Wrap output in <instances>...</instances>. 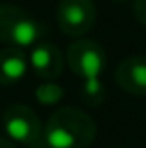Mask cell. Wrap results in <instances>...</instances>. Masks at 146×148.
I'll return each instance as SVG.
<instances>
[{"label": "cell", "instance_id": "cell-13", "mask_svg": "<svg viewBox=\"0 0 146 148\" xmlns=\"http://www.w3.org/2000/svg\"><path fill=\"white\" fill-rule=\"evenodd\" d=\"M111 2H129V0H111Z\"/></svg>", "mask_w": 146, "mask_h": 148}, {"label": "cell", "instance_id": "cell-3", "mask_svg": "<svg viewBox=\"0 0 146 148\" xmlns=\"http://www.w3.org/2000/svg\"><path fill=\"white\" fill-rule=\"evenodd\" d=\"M2 127L6 137L11 139L15 145L23 146H38L43 137V126L41 120L28 105L15 103L4 111Z\"/></svg>", "mask_w": 146, "mask_h": 148}, {"label": "cell", "instance_id": "cell-2", "mask_svg": "<svg viewBox=\"0 0 146 148\" xmlns=\"http://www.w3.org/2000/svg\"><path fill=\"white\" fill-rule=\"evenodd\" d=\"M41 25L32 13L13 4H0V41L8 47L32 49L45 34Z\"/></svg>", "mask_w": 146, "mask_h": 148}, {"label": "cell", "instance_id": "cell-11", "mask_svg": "<svg viewBox=\"0 0 146 148\" xmlns=\"http://www.w3.org/2000/svg\"><path fill=\"white\" fill-rule=\"evenodd\" d=\"M133 15L141 25L146 26V0H135L133 2Z\"/></svg>", "mask_w": 146, "mask_h": 148}, {"label": "cell", "instance_id": "cell-4", "mask_svg": "<svg viewBox=\"0 0 146 148\" xmlns=\"http://www.w3.org/2000/svg\"><path fill=\"white\" fill-rule=\"evenodd\" d=\"M68 66L83 81L99 79L105 71V49L94 40H77L68 47Z\"/></svg>", "mask_w": 146, "mask_h": 148}, {"label": "cell", "instance_id": "cell-6", "mask_svg": "<svg viewBox=\"0 0 146 148\" xmlns=\"http://www.w3.org/2000/svg\"><path fill=\"white\" fill-rule=\"evenodd\" d=\"M28 64L32 71L43 81H55L62 75L64 69V56L62 51L55 43L49 41H40L30 49Z\"/></svg>", "mask_w": 146, "mask_h": 148}, {"label": "cell", "instance_id": "cell-14", "mask_svg": "<svg viewBox=\"0 0 146 148\" xmlns=\"http://www.w3.org/2000/svg\"><path fill=\"white\" fill-rule=\"evenodd\" d=\"M34 148H47V146H34Z\"/></svg>", "mask_w": 146, "mask_h": 148}, {"label": "cell", "instance_id": "cell-1", "mask_svg": "<svg viewBox=\"0 0 146 148\" xmlns=\"http://www.w3.org/2000/svg\"><path fill=\"white\" fill-rule=\"evenodd\" d=\"M96 139V124L79 107H60L49 116L43 127L47 148H86Z\"/></svg>", "mask_w": 146, "mask_h": 148}, {"label": "cell", "instance_id": "cell-12", "mask_svg": "<svg viewBox=\"0 0 146 148\" xmlns=\"http://www.w3.org/2000/svg\"><path fill=\"white\" fill-rule=\"evenodd\" d=\"M0 148H17V145H15L11 139L4 137V135H0Z\"/></svg>", "mask_w": 146, "mask_h": 148}, {"label": "cell", "instance_id": "cell-10", "mask_svg": "<svg viewBox=\"0 0 146 148\" xmlns=\"http://www.w3.org/2000/svg\"><path fill=\"white\" fill-rule=\"evenodd\" d=\"M34 98L41 105H56L64 98V88L60 84L53 83V81H47V83H41L40 86H36Z\"/></svg>", "mask_w": 146, "mask_h": 148}, {"label": "cell", "instance_id": "cell-7", "mask_svg": "<svg viewBox=\"0 0 146 148\" xmlns=\"http://www.w3.org/2000/svg\"><path fill=\"white\" fill-rule=\"evenodd\" d=\"M116 84L133 96H146V56L135 54L118 64L114 71Z\"/></svg>", "mask_w": 146, "mask_h": 148}, {"label": "cell", "instance_id": "cell-8", "mask_svg": "<svg viewBox=\"0 0 146 148\" xmlns=\"http://www.w3.org/2000/svg\"><path fill=\"white\" fill-rule=\"evenodd\" d=\"M28 68V56L23 49L6 47L0 51V84L2 86L19 83L26 75Z\"/></svg>", "mask_w": 146, "mask_h": 148}, {"label": "cell", "instance_id": "cell-9", "mask_svg": "<svg viewBox=\"0 0 146 148\" xmlns=\"http://www.w3.org/2000/svg\"><path fill=\"white\" fill-rule=\"evenodd\" d=\"M81 99L86 105H90V107H99V105L105 101V84L101 83V79L83 81Z\"/></svg>", "mask_w": 146, "mask_h": 148}, {"label": "cell", "instance_id": "cell-5", "mask_svg": "<svg viewBox=\"0 0 146 148\" xmlns=\"http://www.w3.org/2000/svg\"><path fill=\"white\" fill-rule=\"evenodd\" d=\"M56 21L66 36L81 38L96 25L94 0H60L56 6Z\"/></svg>", "mask_w": 146, "mask_h": 148}]
</instances>
